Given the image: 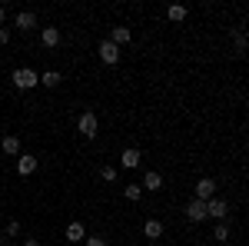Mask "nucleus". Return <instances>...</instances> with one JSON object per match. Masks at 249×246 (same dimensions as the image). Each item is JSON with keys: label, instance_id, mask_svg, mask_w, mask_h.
Masks as SVG:
<instances>
[{"label": "nucleus", "instance_id": "7", "mask_svg": "<svg viewBox=\"0 0 249 246\" xmlns=\"http://www.w3.org/2000/svg\"><path fill=\"white\" fill-rule=\"evenodd\" d=\"M34 170H37V156H30V153H20V156H17V173H20V176H30Z\"/></svg>", "mask_w": 249, "mask_h": 246}, {"label": "nucleus", "instance_id": "9", "mask_svg": "<svg viewBox=\"0 0 249 246\" xmlns=\"http://www.w3.org/2000/svg\"><path fill=\"white\" fill-rule=\"evenodd\" d=\"M17 27L20 30H34V27H37V14H34V10H20L17 14Z\"/></svg>", "mask_w": 249, "mask_h": 246}, {"label": "nucleus", "instance_id": "13", "mask_svg": "<svg viewBox=\"0 0 249 246\" xmlns=\"http://www.w3.org/2000/svg\"><path fill=\"white\" fill-rule=\"evenodd\" d=\"M67 240H70V243L87 240V229H83V223H70V227H67Z\"/></svg>", "mask_w": 249, "mask_h": 246}, {"label": "nucleus", "instance_id": "25", "mask_svg": "<svg viewBox=\"0 0 249 246\" xmlns=\"http://www.w3.org/2000/svg\"><path fill=\"white\" fill-rule=\"evenodd\" d=\"M3 20H7V7H0V23H3Z\"/></svg>", "mask_w": 249, "mask_h": 246}, {"label": "nucleus", "instance_id": "22", "mask_svg": "<svg viewBox=\"0 0 249 246\" xmlns=\"http://www.w3.org/2000/svg\"><path fill=\"white\" fill-rule=\"evenodd\" d=\"M83 243H87V246H107V240H103V236H87Z\"/></svg>", "mask_w": 249, "mask_h": 246}, {"label": "nucleus", "instance_id": "21", "mask_svg": "<svg viewBox=\"0 0 249 246\" xmlns=\"http://www.w3.org/2000/svg\"><path fill=\"white\" fill-rule=\"evenodd\" d=\"M20 233V220H10V223H7V236H17Z\"/></svg>", "mask_w": 249, "mask_h": 246}, {"label": "nucleus", "instance_id": "2", "mask_svg": "<svg viewBox=\"0 0 249 246\" xmlns=\"http://www.w3.org/2000/svg\"><path fill=\"white\" fill-rule=\"evenodd\" d=\"M230 216V203L226 200H219V196H213V200H206V220H226Z\"/></svg>", "mask_w": 249, "mask_h": 246}, {"label": "nucleus", "instance_id": "26", "mask_svg": "<svg viewBox=\"0 0 249 246\" xmlns=\"http://www.w3.org/2000/svg\"><path fill=\"white\" fill-rule=\"evenodd\" d=\"M23 246H40V240H27V243H23Z\"/></svg>", "mask_w": 249, "mask_h": 246}, {"label": "nucleus", "instance_id": "18", "mask_svg": "<svg viewBox=\"0 0 249 246\" xmlns=\"http://www.w3.org/2000/svg\"><path fill=\"white\" fill-rule=\"evenodd\" d=\"M123 196H126L130 203H136V200L143 196V187H136V183H126V187H123Z\"/></svg>", "mask_w": 249, "mask_h": 246}, {"label": "nucleus", "instance_id": "10", "mask_svg": "<svg viewBox=\"0 0 249 246\" xmlns=\"http://www.w3.org/2000/svg\"><path fill=\"white\" fill-rule=\"evenodd\" d=\"M143 236H146V240H160V236H163V223H160V220H146V223H143Z\"/></svg>", "mask_w": 249, "mask_h": 246}, {"label": "nucleus", "instance_id": "6", "mask_svg": "<svg viewBox=\"0 0 249 246\" xmlns=\"http://www.w3.org/2000/svg\"><path fill=\"white\" fill-rule=\"evenodd\" d=\"M96 54H100V60H103V63H116V60H120V47H113L110 40H103V43L96 47Z\"/></svg>", "mask_w": 249, "mask_h": 246}, {"label": "nucleus", "instance_id": "16", "mask_svg": "<svg viewBox=\"0 0 249 246\" xmlns=\"http://www.w3.org/2000/svg\"><path fill=\"white\" fill-rule=\"evenodd\" d=\"M60 43V30L57 27H43V47H57Z\"/></svg>", "mask_w": 249, "mask_h": 246}, {"label": "nucleus", "instance_id": "8", "mask_svg": "<svg viewBox=\"0 0 249 246\" xmlns=\"http://www.w3.org/2000/svg\"><path fill=\"white\" fill-rule=\"evenodd\" d=\"M133 34H130V27H113V34H110V43L113 47H123V43H130Z\"/></svg>", "mask_w": 249, "mask_h": 246}, {"label": "nucleus", "instance_id": "27", "mask_svg": "<svg viewBox=\"0 0 249 246\" xmlns=\"http://www.w3.org/2000/svg\"><path fill=\"white\" fill-rule=\"evenodd\" d=\"M3 246H14V243H3Z\"/></svg>", "mask_w": 249, "mask_h": 246}, {"label": "nucleus", "instance_id": "15", "mask_svg": "<svg viewBox=\"0 0 249 246\" xmlns=\"http://www.w3.org/2000/svg\"><path fill=\"white\" fill-rule=\"evenodd\" d=\"M166 17H170L173 23H183V20H186V7H183V3H173L170 10H166Z\"/></svg>", "mask_w": 249, "mask_h": 246}, {"label": "nucleus", "instance_id": "5", "mask_svg": "<svg viewBox=\"0 0 249 246\" xmlns=\"http://www.w3.org/2000/svg\"><path fill=\"white\" fill-rule=\"evenodd\" d=\"M213 196H216V180L203 176V180L196 183V196H193V200H203V203H206V200H213Z\"/></svg>", "mask_w": 249, "mask_h": 246}, {"label": "nucleus", "instance_id": "14", "mask_svg": "<svg viewBox=\"0 0 249 246\" xmlns=\"http://www.w3.org/2000/svg\"><path fill=\"white\" fill-rule=\"evenodd\" d=\"M143 187H146V189H160V187H163V176H160L156 170H146V176H143Z\"/></svg>", "mask_w": 249, "mask_h": 246}, {"label": "nucleus", "instance_id": "12", "mask_svg": "<svg viewBox=\"0 0 249 246\" xmlns=\"http://www.w3.org/2000/svg\"><path fill=\"white\" fill-rule=\"evenodd\" d=\"M120 160H123V167H126V170H133V167H140V150H133V147H126Z\"/></svg>", "mask_w": 249, "mask_h": 246}, {"label": "nucleus", "instance_id": "19", "mask_svg": "<svg viewBox=\"0 0 249 246\" xmlns=\"http://www.w3.org/2000/svg\"><path fill=\"white\" fill-rule=\"evenodd\" d=\"M40 83H43V87H57V83H60V74H57V70H47V74L40 76Z\"/></svg>", "mask_w": 249, "mask_h": 246}, {"label": "nucleus", "instance_id": "24", "mask_svg": "<svg viewBox=\"0 0 249 246\" xmlns=\"http://www.w3.org/2000/svg\"><path fill=\"white\" fill-rule=\"evenodd\" d=\"M7 40H10V30H7V27H0V47H3Z\"/></svg>", "mask_w": 249, "mask_h": 246}, {"label": "nucleus", "instance_id": "23", "mask_svg": "<svg viewBox=\"0 0 249 246\" xmlns=\"http://www.w3.org/2000/svg\"><path fill=\"white\" fill-rule=\"evenodd\" d=\"M236 50H239V54H243V50H246V34H243V30H239V34H236Z\"/></svg>", "mask_w": 249, "mask_h": 246}, {"label": "nucleus", "instance_id": "17", "mask_svg": "<svg viewBox=\"0 0 249 246\" xmlns=\"http://www.w3.org/2000/svg\"><path fill=\"white\" fill-rule=\"evenodd\" d=\"M213 240H216V243H230V227H226V223H216V229H213Z\"/></svg>", "mask_w": 249, "mask_h": 246}, {"label": "nucleus", "instance_id": "20", "mask_svg": "<svg viewBox=\"0 0 249 246\" xmlns=\"http://www.w3.org/2000/svg\"><path fill=\"white\" fill-rule=\"evenodd\" d=\"M100 180L113 183V180H116V170H113V167H100Z\"/></svg>", "mask_w": 249, "mask_h": 246}, {"label": "nucleus", "instance_id": "11", "mask_svg": "<svg viewBox=\"0 0 249 246\" xmlns=\"http://www.w3.org/2000/svg\"><path fill=\"white\" fill-rule=\"evenodd\" d=\"M0 147H3V153H10V156H17V153H20V136H14V133H7Z\"/></svg>", "mask_w": 249, "mask_h": 246}, {"label": "nucleus", "instance_id": "4", "mask_svg": "<svg viewBox=\"0 0 249 246\" xmlns=\"http://www.w3.org/2000/svg\"><path fill=\"white\" fill-rule=\"evenodd\" d=\"M183 213H186L190 223H203V220H206V203H203V200H190Z\"/></svg>", "mask_w": 249, "mask_h": 246}, {"label": "nucleus", "instance_id": "3", "mask_svg": "<svg viewBox=\"0 0 249 246\" xmlns=\"http://www.w3.org/2000/svg\"><path fill=\"white\" fill-rule=\"evenodd\" d=\"M96 127H100V123H96V114H93V110L80 114V120H77V130L83 133L87 140H93V136H96Z\"/></svg>", "mask_w": 249, "mask_h": 246}, {"label": "nucleus", "instance_id": "1", "mask_svg": "<svg viewBox=\"0 0 249 246\" xmlns=\"http://www.w3.org/2000/svg\"><path fill=\"white\" fill-rule=\"evenodd\" d=\"M37 83H40V74H37V70H30V67L14 70V87H17V90H34Z\"/></svg>", "mask_w": 249, "mask_h": 246}]
</instances>
